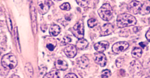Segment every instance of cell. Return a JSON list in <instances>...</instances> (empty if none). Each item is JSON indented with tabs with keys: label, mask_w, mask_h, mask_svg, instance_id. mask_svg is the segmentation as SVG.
<instances>
[{
	"label": "cell",
	"mask_w": 150,
	"mask_h": 78,
	"mask_svg": "<svg viewBox=\"0 0 150 78\" xmlns=\"http://www.w3.org/2000/svg\"><path fill=\"white\" fill-rule=\"evenodd\" d=\"M89 43L86 40L82 38L79 39V41L76 42V46L79 50H84L88 47Z\"/></svg>",
	"instance_id": "e0dca14e"
},
{
	"label": "cell",
	"mask_w": 150,
	"mask_h": 78,
	"mask_svg": "<svg viewBox=\"0 0 150 78\" xmlns=\"http://www.w3.org/2000/svg\"><path fill=\"white\" fill-rule=\"evenodd\" d=\"M55 67L56 69L61 71H65L68 68V64L67 62L62 58H58L56 61L55 63Z\"/></svg>",
	"instance_id": "9a60e30c"
},
{
	"label": "cell",
	"mask_w": 150,
	"mask_h": 78,
	"mask_svg": "<svg viewBox=\"0 0 150 78\" xmlns=\"http://www.w3.org/2000/svg\"><path fill=\"white\" fill-rule=\"evenodd\" d=\"M77 4L82 7H86L88 6L90 0H76Z\"/></svg>",
	"instance_id": "7402d4cb"
},
{
	"label": "cell",
	"mask_w": 150,
	"mask_h": 78,
	"mask_svg": "<svg viewBox=\"0 0 150 78\" xmlns=\"http://www.w3.org/2000/svg\"><path fill=\"white\" fill-rule=\"evenodd\" d=\"M98 13L100 18L104 21H110L113 18V11L108 4H104L98 9Z\"/></svg>",
	"instance_id": "3957f363"
},
{
	"label": "cell",
	"mask_w": 150,
	"mask_h": 78,
	"mask_svg": "<svg viewBox=\"0 0 150 78\" xmlns=\"http://www.w3.org/2000/svg\"><path fill=\"white\" fill-rule=\"evenodd\" d=\"M37 5L39 12L42 15L48 12L50 7L49 0H38Z\"/></svg>",
	"instance_id": "5b68a950"
},
{
	"label": "cell",
	"mask_w": 150,
	"mask_h": 78,
	"mask_svg": "<svg viewBox=\"0 0 150 78\" xmlns=\"http://www.w3.org/2000/svg\"><path fill=\"white\" fill-rule=\"evenodd\" d=\"M123 58H117L116 61V65L117 67L120 68L122 67V65L123 64Z\"/></svg>",
	"instance_id": "f1b7e54d"
},
{
	"label": "cell",
	"mask_w": 150,
	"mask_h": 78,
	"mask_svg": "<svg viewBox=\"0 0 150 78\" xmlns=\"http://www.w3.org/2000/svg\"><path fill=\"white\" fill-rule=\"evenodd\" d=\"M84 30L83 22L82 20H80L72 28L71 32L76 38L81 39L83 38L84 36Z\"/></svg>",
	"instance_id": "277c9868"
},
{
	"label": "cell",
	"mask_w": 150,
	"mask_h": 78,
	"mask_svg": "<svg viewBox=\"0 0 150 78\" xmlns=\"http://www.w3.org/2000/svg\"><path fill=\"white\" fill-rule=\"evenodd\" d=\"M1 65L6 69H12L18 65V60L13 54H7L1 58Z\"/></svg>",
	"instance_id": "7a4b0ae2"
},
{
	"label": "cell",
	"mask_w": 150,
	"mask_h": 78,
	"mask_svg": "<svg viewBox=\"0 0 150 78\" xmlns=\"http://www.w3.org/2000/svg\"><path fill=\"white\" fill-rule=\"evenodd\" d=\"M87 22H88V25L89 27L93 28L97 25L98 21L96 20V19L91 18L88 20Z\"/></svg>",
	"instance_id": "603a6c76"
},
{
	"label": "cell",
	"mask_w": 150,
	"mask_h": 78,
	"mask_svg": "<svg viewBox=\"0 0 150 78\" xmlns=\"http://www.w3.org/2000/svg\"><path fill=\"white\" fill-rule=\"evenodd\" d=\"M56 43L55 41H54L53 43H48L47 44V48L50 51L54 50L56 46Z\"/></svg>",
	"instance_id": "83f0119b"
},
{
	"label": "cell",
	"mask_w": 150,
	"mask_h": 78,
	"mask_svg": "<svg viewBox=\"0 0 150 78\" xmlns=\"http://www.w3.org/2000/svg\"><path fill=\"white\" fill-rule=\"evenodd\" d=\"M132 56L133 58L138 59L141 57L142 54V49L139 47H135L132 51Z\"/></svg>",
	"instance_id": "d6986e66"
},
{
	"label": "cell",
	"mask_w": 150,
	"mask_h": 78,
	"mask_svg": "<svg viewBox=\"0 0 150 78\" xmlns=\"http://www.w3.org/2000/svg\"><path fill=\"white\" fill-rule=\"evenodd\" d=\"M29 1H31V0H29Z\"/></svg>",
	"instance_id": "e575fe53"
},
{
	"label": "cell",
	"mask_w": 150,
	"mask_h": 78,
	"mask_svg": "<svg viewBox=\"0 0 150 78\" xmlns=\"http://www.w3.org/2000/svg\"><path fill=\"white\" fill-rule=\"evenodd\" d=\"M109 44L107 41H102L98 42L94 46V47L96 51L100 53H103L109 48Z\"/></svg>",
	"instance_id": "7c38bea8"
},
{
	"label": "cell",
	"mask_w": 150,
	"mask_h": 78,
	"mask_svg": "<svg viewBox=\"0 0 150 78\" xmlns=\"http://www.w3.org/2000/svg\"><path fill=\"white\" fill-rule=\"evenodd\" d=\"M76 63L79 67L84 69L88 67L89 64V59L86 56H81L76 59Z\"/></svg>",
	"instance_id": "5bb4252c"
},
{
	"label": "cell",
	"mask_w": 150,
	"mask_h": 78,
	"mask_svg": "<svg viewBox=\"0 0 150 78\" xmlns=\"http://www.w3.org/2000/svg\"><path fill=\"white\" fill-rule=\"evenodd\" d=\"M94 59L97 64L101 67H104L106 65L107 62V58L104 54L102 53H96L94 56Z\"/></svg>",
	"instance_id": "ba28073f"
},
{
	"label": "cell",
	"mask_w": 150,
	"mask_h": 78,
	"mask_svg": "<svg viewBox=\"0 0 150 78\" xmlns=\"http://www.w3.org/2000/svg\"><path fill=\"white\" fill-rule=\"evenodd\" d=\"M55 1H61V0H54Z\"/></svg>",
	"instance_id": "836d02e7"
},
{
	"label": "cell",
	"mask_w": 150,
	"mask_h": 78,
	"mask_svg": "<svg viewBox=\"0 0 150 78\" xmlns=\"http://www.w3.org/2000/svg\"><path fill=\"white\" fill-rule=\"evenodd\" d=\"M64 78H77L78 77L76 76V75L75 74H71V73H70V74H67L65 76Z\"/></svg>",
	"instance_id": "f546056e"
},
{
	"label": "cell",
	"mask_w": 150,
	"mask_h": 78,
	"mask_svg": "<svg viewBox=\"0 0 150 78\" xmlns=\"http://www.w3.org/2000/svg\"><path fill=\"white\" fill-rule=\"evenodd\" d=\"M49 34L51 36L56 37L59 35L61 32L60 27L57 25H53L51 26L49 29Z\"/></svg>",
	"instance_id": "ac0fdd59"
},
{
	"label": "cell",
	"mask_w": 150,
	"mask_h": 78,
	"mask_svg": "<svg viewBox=\"0 0 150 78\" xmlns=\"http://www.w3.org/2000/svg\"><path fill=\"white\" fill-rule=\"evenodd\" d=\"M129 46L128 42L125 41L117 42L112 46V50L115 53L119 54L125 51L129 48Z\"/></svg>",
	"instance_id": "8992f818"
},
{
	"label": "cell",
	"mask_w": 150,
	"mask_h": 78,
	"mask_svg": "<svg viewBox=\"0 0 150 78\" xmlns=\"http://www.w3.org/2000/svg\"><path fill=\"white\" fill-rule=\"evenodd\" d=\"M14 34H15V41L16 42V46L18 50H20V44H19V41L18 36V28H16L14 31Z\"/></svg>",
	"instance_id": "cb8c5ba5"
},
{
	"label": "cell",
	"mask_w": 150,
	"mask_h": 78,
	"mask_svg": "<svg viewBox=\"0 0 150 78\" xmlns=\"http://www.w3.org/2000/svg\"><path fill=\"white\" fill-rule=\"evenodd\" d=\"M25 70L26 73L27 75L29 77H32L33 74V67L30 63H28L26 64L25 67Z\"/></svg>",
	"instance_id": "ffe728a7"
},
{
	"label": "cell",
	"mask_w": 150,
	"mask_h": 78,
	"mask_svg": "<svg viewBox=\"0 0 150 78\" xmlns=\"http://www.w3.org/2000/svg\"><path fill=\"white\" fill-rule=\"evenodd\" d=\"M64 51L65 55L69 58H73L77 54V49L76 47L72 44H69L65 47Z\"/></svg>",
	"instance_id": "8fae6325"
},
{
	"label": "cell",
	"mask_w": 150,
	"mask_h": 78,
	"mask_svg": "<svg viewBox=\"0 0 150 78\" xmlns=\"http://www.w3.org/2000/svg\"><path fill=\"white\" fill-rule=\"evenodd\" d=\"M149 23H150V18H149Z\"/></svg>",
	"instance_id": "d6a6232c"
},
{
	"label": "cell",
	"mask_w": 150,
	"mask_h": 78,
	"mask_svg": "<svg viewBox=\"0 0 150 78\" xmlns=\"http://www.w3.org/2000/svg\"><path fill=\"white\" fill-rule=\"evenodd\" d=\"M30 16L32 18V28L33 32L34 34L37 32V23L36 13L35 11V8L33 4L30 6Z\"/></svg>",
	"instance_id": "30bf717a"
},
{
	"label": "cell",
	"mask_w": 150,
	"mask_h": 78,
	"mask_svg": "<svg viewBox=\"0 0 150 78\" xmlns=\"http://www.w3.org/2000/svg\"><path fill=\"white\" fill-rule=\"evenodd\" d=\"M145 37L146 38L148 41L150 42V28L149 29V30H148L146 33Z\"/></svg>",
	"instance_id": "4dcf8cb0"
},
{
	"label": "cell",
	"mask_w": 150,
	"mask_h": 78,
	"mask_svg": "<svg viewBox=\"0 0 150 78\" xmlns=\"http://www.w3.org/2000/svg\"><path fill=\"white\" fill-rule=\"evenodd\" d=\"M43 77L44 78H59L60 73L56 71H53L46 74Z\"/></svg>",
	"instance_id": "44dd1931"
},
{
	"label": "cell",
	"mask_w": 150,
	"mask_h": 78,
	"mask_svg": "<svg viewBox=\"0 0 150 78\" xmlns=\"http://www.w3.org/2000/svg\"><path fill=\"white\" fill-rule=\"evenodd\" d=\"M142 4L140 2L137 1H133L129 4L128 6V11L132 14H137L139 13Z\"/></svg>",
	"instance_id": "52a82bcc"
},
{
	"label": "cell",
	"mask_w": 150,
	"mask_h": 78,
	"mask_svg": "<svg viewBox=\"0 0 150 78\" xmlns=\"http://www.w3.org/2000/svg\"><path fill=\"white\" fill-rule=\"evenodd\" d=\"M139 13L142 15H146L150 14V0H148L142 5Z\"/></svg>",
	"instance_id": "2e32d148"
},
{
	"label": "cell",
	"mask_w": 150,
	"mask_h": 78,
	"mask_svg": "<svg viewBox=\"0 0 150 78\" xmlns=\"http://www.w3.org/2000/svg\"><path fill=\"white\" fill-rule=\"evenodd\" d=\"M11 78H19V76L18 75H16L15 74L12 75V76L11 77Z\"/></svg>",
	"instance_id": "1f68e13d"
},
{
	"label": "cell",
	"mask_w": 150,
	"mask_h": 78,
	"mask_svg": "<svg viewBox=\"0 0 150 78\" xmlns=\"http://www.w3.org/2000/svg\"><path fill=\"white\" fill-rule=\"evenodd\" d=\"M71 41V39L68 37H63L62 40L61 41V46H65L70 43Z\"/></svg>",
	"instance_id": "484cf974"
},
{
	"label": "cell",
	"mask_w": 150,
	"mask_h": 78,
	"mask_svg": "<svg viewBox=\"0 0 150 78\" xmlns=\"http://www.w3.org/2000/svg\"><path fill=\"white\" fill-rule=\"evenodd\" d=\"M60 8L62 10L68 11L70 10L71 7H70V4L69 3L65 2V3L62 4V5H61L60 6Z\"/></svg>",
	"instance_id": "4316f807"
},
{
	"label": "cell",
	"mask_w": 150,
	"mask_h": 78,
	"mask_svg": "<svg viewBox=\"0 0 150 78\" xmlns=\"http://www.w3.org/2000/svg\"><path fill=\"white\" fill-rule=\"evenodd\" d=\"M111 75V72L110 70L105 69L102 71L101 72V77L102 78H108Z\"/></svg>",
	"instance_id": "d4e9b609"
},
{
	"label": "cell",
	"mask_w": 150,
	"mask_h": 78,
	"mask_svg": "<svg viewBox=\"0 0 150 78\" xmlns=\"http://www.w3.org/2000/svg\"><path fill=\"white\" fill-rule=\"evenodd\" d=\"M114 27L111 23H107L101 27L100 34L101 36H106L110 35L114 32Z\"/></svg>",
	"instance_id": "9c48e42d"
},
{
	"label": "cell",
	"mask_w": 150,
	"mask_h": 78,
	"mask_svg": "<svg viewBox=\"0 0 150 78\" xmlns=\"http://www.w3.org/2000/svg\"><path fill=\"white\" fill-rule=\"evenodd\" d=\"M116 21L117 26L120 28L135 25L137 22L134 16L127 13L119 15Z\"/></svg>",
	"instance_id": "6da1fadb"
},
{
	"label": "cell",
	"mask_w": 150,
	"mask_h": 78,
	"mask_svg": "<svg viewBox=\"0 0 150 78\" xmlns=\"http://www.w3.org/2000/svg\"><path fill=\"white\" fill-rule=\"evenodd\" d=\"M142 66L141 63L139 61L135 60L130 63V72L133 74H137L140 72Z\"/></svg>",
	"instance_id": "4fadbf2b"
}]
</instances>
